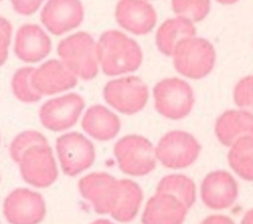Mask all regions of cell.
I'll return each instance as SVG.
<instances>
[{
  "mask_svg": "<svg viewBox=\"0 0 253 224\" xmlns=\"http://www.w3.org/2000/svg\"><path fill=\"white\" fill-rule=\"evenodd\" d=\"M98 62L107 76H119L131 73L142 62L139 44L118 30L104 32L97 41Z\"/></svg>",
  "mask_w": 253,
  "mask_h": 224,
  "instance_id": "6da1fadb",
  "label": "cell"
},
{
  "mask_svg": "<svg viewBox=\"0 0 253 224\" xmlns=\"http://www.w3.org/2000/svg\"><path fill=\"white\" fill-rule=\"evenodd\" d=\"M59 60L77 78L94 79L99 71L97 41L86 32H77L61 39L57 45Z\"/></svg>",
  "mask_w": 253,
  "mask_h": 224,
  "instance_id": "7a4b0ae2",
  "label": "cell"
},
{
  "mask_svg": "<svg viewBox=\"0 0 253 224\" xmlns=\"http://www.w3.org/2000/svg\"><path fill=\"white\" fill-rule=\"evenodd\" d=\"M171 57L176 71L182 76L199 80L208 76L215 64V50L206 38L193 36L180 41Z\"/></svg>",
  "mask_w": 253,
  "mask_h": 224,
  "instance_id": "3957f363",
  "label": "cell"
},
{
  "mask_svg": "<svg viewBox=\"0 0 253 224\" xmlns=\"http://www.w3.org/2000/svg\"><path fill=\"white\" fill-rule=\"evenodd\" d=\"M120 170L132 177H141L151 173L157 163L155 147L144 136L129 134L119 139L114 146Z\"/></svg>",
  "mask_w": 253,
  "mask_h": 224,
  "instance_id": "277c9868",
  "label": "cell"
},
{
  "mask_svg": "<svg viewBox=\"0 0 253 224\" xmlns=\"http://www.w3.org/2000/svg\"><path fill=\"white\" fill-rule=\"evenodd\" d=\"M153 99L157 112L172 120L186 117L195 104L193 88L178 77L165 78L157 82L153 88Z\"/></svg>",
  "mask_w": 253,
  "mask_h": 224,
  "instance_id": "5b68a950",
  "label": "cell"
},
{
  "mask_svg": "<svg viewBox=\"0 0 253 224\" xmlns=\"http://www.w3.org/2000/svg\"><path fill=\"white\" fill-rule=\"evenodd\" d=\"M148 87L137 76H123L109 81L103 90L106 103L124 114L140 112L148 101Z\"/></svg>",
  "mask_w": 253,
  "mask_h": 224,
  "instance_id": "8992f818",
  "label": "cell"
},
{
  "mask_svg": "<svg viewBox=\"0 0 253 224\" xmlns=\"http://www.w3.org/2000/svg\"><path fill=\"white\" fill-rule=\"evenodd\" d=\"M201 144L194 135L184 130L165 133L155 146L157 161L172 170L191 166L199 157Z\"/></svg>",
  "mask_w": 253,
  "mask_h": 224,
  "instance_id": "52a82bcc",
  "label": "cell"
},
{
  "mask_svg": "<svg viewBox=\"0 0 253 224\" xmlns=\"http://www.w3.org/2000/svg\"><path fill=\"white\" fill-rule=\"evenodd\" d=\"M55 149L61 170L69 177L79 175L95 162L96 151L93 143L76 131L57 137Z\"/></svg>",
  "mask_w": 253,
  "mask_h": 224,
  "instance_id": "ba28073f",
  "label": "cell"
},
{
  "mask_svg": "<svg viewBox=\"0 0 253 224\" xmlns=\"http://www.w3.org/2000/svg\"><path fill=\"white\" fill-rule=\"evenodd\" d=\"M18 164L23 180L33 187H47L57 179V166L48 143L27 149Z\"/></svg>",
  "mask_w": 253,
  "mask_h": 224,
  "instance_id": "9c48e42d",
  "label": "cell"
},
{
  "mask_svg": "<svg viewBox=\"0 0 253 224\" xmlns=\"http://www.w3.org/2000/svg\"><path fill=\"white\" fill-rule=\"evenodd\" d=\"M84 107L85 101L79 94L69 93L42 104L39 117L46 129L59 132L76 124Z\"/></svg>",
  "mask_w": 253,
  "mask_h": 224,
  "instance_id": "30bf717a",
  "label": "cell"
},
{
  "mask_svg": "<svg viewBox=\"0 0 253 224\" xmlns=\"http://www.w3.org/2000/svg\"><path fill=\"white\" fill-rule=\"evenodd\" d=\"M45 213V201L42 194L26 187L12 190L3 202V214L10 224H39Z\"/></svg>",
  "mask_w": 253,
  "mask_h": 224,
  "instance_id": "8fae6325",
  "label": "cell"
},
{
  "mask_svg": "<svg viewBox=\"0 0 253 224\" xmlns=\"http://www.w3.org/2000/svg\"><path fill=\"white\" fill-rule=\"evenodd\" d=\"M83 18L84 9L80 0H47L40 15L42 24L54 36L76 29Z\"/></svg>",
  "mask_w": 253,
  "mask_h": 224,
  "instance_id": "7c38bea8",
  "label": "cell"
},
{
  "mask_svg": "<svg viewBox=\"0 0 253 224\" xmlns=\"http://www.w3.org/2000/svg\"><path fill=\"white\" fill-rule=\"evenodd\" d=\"M115 19L125 31L143 36L154 29L157 14L146 0H120L115 8Z\"/></svg>",
  "mask_w": 253,
  "mask_h": 224,
  "instance_id": "4fadbf2b",
  "label": "cell"
},
{
  "mask_svg": "<svg viewBox=\"0 0 253 224\" xmlns=\"http://www.w3.org/2000/svg\"><path fill=\"white\" fill-rule=\"evenodd\" d=\"M238 195V185L226 171L209 173L201 184V198L206 206L213 210L230 207Z\"/></svg>",
  "mask_w": 253,
  "mask_h": 224,
  "instance_id": "5bb4252c",
  "label": "cell"
},
{
  "mask_svg": "<svg viewBox=\"0 0 253 224\" xmlns=\"http://www.w3.org/2000/svg\"><path fill=\"white\" fill-rule=\"evenodd\" d=\"M32 84L39 94L49 96L74 88L77 77L59 59H49L34 68Z\"/></svg>",
  "mask_w": 253,
  "mask_h": 224,
  "instance_id": "9a60e30c",
  "label": "cell"
},
{
  "mask_svg": "<svg viewBox=\"0 0 253 224\" xmlns=\"http://www.w3.org/2000/svg\"><path fill=\"white\" fill-rule=\"evenodd\" d=\"M51 50V40L47 34L36 24L21 26L14 42L15 55L26 63H37L45 58Z\"/></svg>",
  "mask_w": 253,
  "mask_h": 224,
  "instance_id": "2e32d148",
  "label": "cell"
},
{
  "mask_svg": "<svg viewBox=\"0 0 253 224\" xmlns=\"http://www.w3.org/2000/svg\"><path fill=\"white\" fill-rule=\"evenodd\" d=\"M142 197V190L135 182L128 179H117L108 214L119 222H130L139 210Z\"/></svg>",
  "mask_w": 253,
  "mask_h": 224,
  "instance_id": "e0dca14e",
  "label": "cell"
},
{
  "mask_svg": "<svg viewBox=\"0 0 253 224\" xmlns=\"http://www.w3.org/2000/svg\"><path fill=\"white\" fill-rule=\"evenodd\" d=\"M188 208L175 196L155 192L146 202L141 215L142 224H182Z\"/></svg>",
  "mask_w": 253,
  "mask_h": 224,
  "instance_id": "ac0fdd59",
  "label": "cell"
},
{
  "mask_svg": "<svg viewBox=\"0 0 253 224\" xmlns=\"http://www.w3.org/2000/svg\"><path fill=\"white\" fill-rule=\"evenodd\" d=\"M116 178L105 172L91 173L80 179L78 188L98 214H108Z\"/></svg>",
  "mask_w": 253,
  "mask_h": 224,
  "instance_id": "d6986e66",
  "label": "cell"
},
{
  "mask_svg": "<svg viewBox=\"0 0 253 224\" xmlns=\"http://www.w3.org/2000/svg\"><path fill=\"white\" fill-rule=\"evenodd\" d=\"M214 133L222 145L230 147L242 136H253V115L241 109L225 111L216 118Z\"/></svg>",
  "mask_w": 253,
  "mask_h": 224,
  "instance_id": "ffe728a7",
  "label": "cell"
},
{
  "mask_svg": "<svg viewBox=\"0 0 253 224\" xmlns=\"http://www.w3.org/2000/svg\"><path fill=\"white\" fill-rule=\"evenodd\" d=\"M81 126L92 138L98 141H109L121 130L119 116L102 105L91 106L84 113Z\"/></svg>",
  "mask_w": 253,
  "mask_h": 224,
  "instance_id": "44dd1931",
  "label": "cell"
},
{
  "mask_svg": "<svg viewBox=\"0 0 253 224\" xmlns=\"http://www.w3.org/2000/svg\"><path fill=\"white\" fill-rule=\"evenodd\" d=\"M196 36V27L188 19L176 16L164 21L156 31L155 44L158 50L171 56L175 47L183 39Z\"/></svg>",
  "mask_w": 253,
  "mask_h": 224,
  "instance_id": "7402d4cb",
  "label": "cell"
},
{
  "mask_svg": "<svg viewBox=\"0 0 253 224\" xmlns=\"http://www.w3.org/2000/svg\"><path fill=\"white\" fill-rule=\"evenodd\" d=\"M227 161L237 176L253 182V136L246 135L237 139L230 146Z\"/></svg>",
  "mask_w": 253,
  "mask_h": 224,
  "instance_id": "603a6c76",
  "label": "cell"
},
{
  "mask_svg": "<svg viewBox=\"0 0 253 224\" xmlns=\"http://www.w3.org/2000/svg\"><path fill=\"white\" fill-rule=\"evenodd\" d=\"M156 192L169 193L190 209L196 201V186L192 179L182 174H171L163 177L157 187Z\"/></svg>",
  "mask_w": 253,
  "mask_h": 224,
  "instance_id": "cb8c5ba5",
  "label": "cell"
},
{
  "mask_svg": "<svg viewBox=\"0 0 253 224\" xmlns=\"http://www.w3.org/2000/svg\"><path fill=\"white\" fill-rule=\"evenodd\" d=\"M33 67H22L16 70L12 77L11 87L14 96L21 102L31 104L39 102L42 95L39 94L32 84Z\"/></svg>",
  "mask_w": 253,
  "mask_h": 224,
  "instance_id": "d4e9b609",
  "label": "cell"
},
{
  "mask_svg": "<svg viewBox=\"0 0 253 224\" xmlns=\"http://www.w3.org/2000/svg\"><path fill=\"white\" fill-rule=\"evenodd\" d=\"M171 7L177 16L197 23L209 15L211 0H171Z\"/></svg>",
  "mask_w": 253,
  "mask_h": 224,
  "instance_id": "484cf974",
  "label": "cell"
},
{
  "mask_svg": "<svg viewBox=\"0 0 253 224\" xmlns=\"http://www.w3.org/2000/svg\"><path fill=\"white\" fill-rule=\"evenodd\" d=\"M48 143L45 136L36 130H26L19 133L11 142L9 152L14 162L18 163L22 154L29 148L39 144Z\"/></svg>",
  "mask_w": 253,
  "mask_h": 224,
  "instance_id": "4316f807",
  "label": "cell"
},
{
  "mask_svg": "<svg viewBox=\"0 0 253 224\" xmlns=\"http://www.w3.org/2000/svg\"><path fill=\"white\" fill-rule=\"evenodd\" d=\"M235 105L253 115V75L241 78L233 88Z\"/></svg>",
  "mask_w": 253,
  "mask_h": 224,
  "instance_id": "83f0119b",
  "label": "cell"
},
{
  "mask_svg": "<svg viewBox=\"0 0 253 224\" xmlns=\"http://www.w3.org/2000/svg\"><path fill=\"white\" fill-rule=\"evenodd\" d=\"M11 23L0 16V67L5 63L8 57V49L12 37Z\"/></svg>",
  "mask_w": 253,
  "mask_h": 224,
  "instance_id": "f1b7e54d",
  "label": "cell"
},
{
  "mask_svg": "<svg viewBox=\"0 0 253 224\" xmlns=\"http://www.w3.org/2000/svg\"><path fill=\"white\" fill-rule=\"evenodd\" d=\"M43 0H11L14 11L22 16H30L36 13Z\"/></svg>",
  "mask_w": 253,
  "mask_h": 224,
  "instance_id": "f546056e",
  "label": "cell"
},
{
  "mask_svg": "<svg viewBox=\"0 0 253 224\" xmlns=\"http://www.w3.org/2000/svg\"><path fill=\"white\" fill-rule=\"evenodd\" d=\"M201 224H234V222L228 216L214 214L205 218Z\"/></svg>",
  "mask_w": 253,
  "mask_h": 224,
  "instance_id": "4dcf8cb0",
  "label": "cell"
},
{
  "mask_svg": "<svg viewBox=\"0 0 253 224\" xmlns=\"http://www.w3.org/2000/svg\"><path fill=\"white\" fill-rule=\"evenodd\" d=\"M241 224H253V208L248 210L244 214V216L241 220Z\"/></svg>",
  "mask_w": 253,
  "mask_h": 224,
  "instance_id": "1f68e13d",
  "label": "cell"
},
{
  "mask_svg": "<svg viewBox=\"0 0 253 224\" xmlns=\"http://www.w3.org/2000/svg\"><path fill=\"white\" fill-rule=\"evenodd\" d=\"M90 224H115V223L111 222V221L108 220V219H103V218H101V219H97V220L93 221V222L90 223Z\"/></svg>",
  "mask_w": 253,
  "mask_h": 224,
  "instance_id": "d6a6232c",
  "label": "cell"
},
{
  "mask_svg": "<svg viewBox=\"0 0 253 224\" xmlns=\"http://www.w3.org/2000/svg\"><path fill=\"white\" fill-rule=\"evenodd\" d=\"M216 1L220 4H223V5H231V4L236 3L239 0H216Z\"/></svg>",
  "mask_w": 253,
  "mask_h": 224,
  "instance_id": "836d02e7",
  "label": "cell"
},
{
  "mask_svg": "<svg viewBox=\"0 0 253 224\" xmlns=\"http://www.w3.org/2000/svg\"><path fill=\"white\" fill-rule=\"evenodd\" d=\"M0 1H1V0H0Z\"/></svg>",
  "mask_w": 253,
  "mask_h": 224,
  "instance_id": "e575fe53",
  "label": "cell"
}]
</instances>
